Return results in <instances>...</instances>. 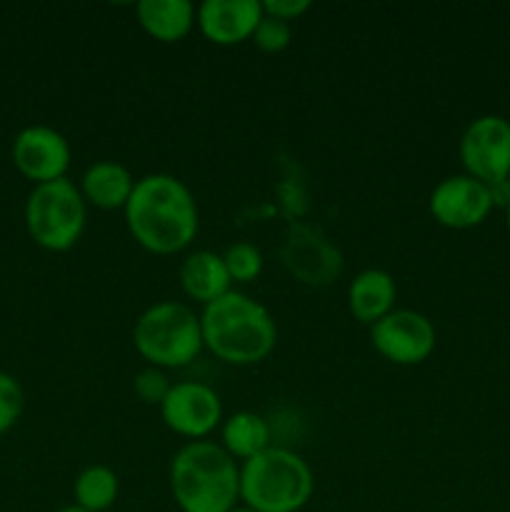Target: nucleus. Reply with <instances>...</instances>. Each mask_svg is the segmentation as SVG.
Returning <instances> with one entry per match:
<instances>
[{"mask_svg":"<svg viewBox=\"0 0 510 512\" xmlns=\"http://www.w3.org/2000/svg\"><path fill=\"white\" fill-rule=\"evenodd\" d=\"M135 243L153 255H175L188 248L200 228L198 200L188 185L170 173H150L135 180L123 210Z\"/></svg>","mask_w":510,"mask_h":512,"instance_id":"obj_1","label":"nucleus"},{"mask_svg":"<svg viewBox=\"0 0 510 512\" xmlns=\"http://www.w3.org/2000/svg\"><path fill=\"white\" fill-rule=\"evenodd\" d=\"M205 350L238 368L258 365L278 343V325L270 310L240 290H230L200 313Z\"/></svg>","mask_w":510,"mask_h":512,"instance_id":"obj_2","label":"nucleus"},{"mask_svg":"<svg viewBox=\"0 0 510 512\" xmlns=\"http://www.w3.org/2000/svg\"><path fill=\"white\" fill-rule=\"evenodd\" d=\"M168 480L183 512H230L240 503V463L213 440L185 443L170 460Z\"/></svg>","mask_w":510,"mask_h":512,"instance_id":"obj_3","label":"nucleus"},{"mask_svg":"<svg viewBox=\"0 0 510 512\" xmlns=\"http://www.w3.org/2000/svg\"><path fill=\"white\" fill-rule=\"evenodd\" d=\"M315 493V475L303 455L270 445L240 463V500L255 512H300Z\"/></svg>","mask_w":510,"mask_h":512,"instance_id":"obj_4","label":"nucleus"},{"mask_svg":"<svg viewBox=\"0 0 510 512\" xmlns=\"http://www.w3.org/2000/svg\"><path fill=\"white\" fill-rule=\"evenodd\" d=\"M133 345L140 358L153 368H185L205 348L200 315H195L190 305L175 300L150 305L135 320Z\"/></svg>","mask_w":510,"mask_h":512,"instance_id":"obj_5","label":"nucleus"},{"mask_svg":"<svg viewBox=\"0 0 510 512\" xmlns=\"http://www.w3.org/2000/svg\"><path fill=\"white\" fill-rule=\"evenodd\" d=\"M88 203L70 178L33 185L25 200V230L38 248L65 253L83 238Z\"/></svg>","mask_w":510,"mask_h":512,"instance_id":"obj_6","label":"nucleus"},{"mask_svg":"<svg viewBox=\"0 0 510 512\" xmlns=\"http://www.w3.org/2000/svg\"><path fill=\"white\" fill-rule=\"evenodd\" d=\"M280 260L298 283L310 288H325L343 273V253L313 225H290L280 248Z\"/></svg>","mask_w":510,"mask_h":512,"instance_id":"obj_7","label":"nucleus"},{"mask_svg":"<svg viewBox=\"0 0 510 512\" xmlns=\"http://www.w3.org/2000/svg\"><path fill=\"white\" fill-rule=\"evenodd\" d=\"M460 163L465 175L485 185L510 178V120L480 115L460 138Z\"/></svg>","mask_w":510,"mask_h":512,"instance_id":"obj_8","label":"nucleus"},{"mask_svg":"<svg viewBox=\"0 0 510 512\" xmlns=\"http://www.w3.org/2000/svg\"><path fill=\"white\" fill-rule=\"evenodd\" d=\"M370 343L375 353L395 365H420L433 355L438 333L435 325L418 310L395 308L370 325Z\"/></svg>","mask_w":510,"mask_h":512,"instance_id":"obj_9","label":"nucleus"},{"mask_svg":"<svg viewBox=\"0 0 510 512\" xmlns=\"http://www.w3.org/2000/svg\"><path fill=\"white\" fill-rule=\"evenodd\" d=\"M160 418L180 438L208 440L210 433L223 425V400L210 385L183 380L173 383L160 403Z\"/></svg>","mask_w":510,"mask_h":512,"instance_id":"obj_10","label":"nucleus"},{"mask_svg":"<svg viewBox=\"0 0 510 512\" xmlns=\"http://www.w3.org/2000/svg\"><path fill=\"white\" fill-rule=\"evenodd\" d=\"M13 165L25 180L33 185L53 183V180L68 178L70 150L68 138L50 125H28L13 138Z\"/></svg>","mask_w":510,"mask_h":512,"instance_id":"obj_11","label":"nucleus"},{"mask_svg":"<svg viewBox=\"0 0 510 512\" xmlns=\"http://www.w3.org/2000/svg\"><path fill=\"white\" fill-rule=\"evenodd\" d=\"M433 220L450 230H468L483 223L493 210L488 185L470 175H450L440 180L428 198Z\"/></svg>","mask_w":510,"mask_h":512,"instance_id":"obj_12","label":"nucleus"},{"mask_svg":"<svg viewBox=\"0 0 510 512\" xmlns=\"http://www.w3.org/2000/svg\"><path fill=\"white\" fill-rule=\"evenodd\" d=\"M263 20L260 0H205L195 10V25L213 45H240L253 38Z\"/></svg>","mask_w":510,"mask_h":512,"instance_id":"obj_13","label":"nucleus"},{"mask_svg":"<svg viewBox=\"0 0 510 512\" xmlns=\"http://www.w3.org/2000/svg\"><path fill=\"white\" fill-rule=\"evenodd\" d=\"M178 280L183 293L190 300L203 305V308L233 290L230 288L233 280H230L228 268H225L223 255L213 253V250H195V253H190L180 263Z\"/></svg>","mask_w":510,"mask_h":512,"instance_id":"obj_14","label":"nucleus"},{"mask_svg":"<svg viewBox=\"0 0 510 512\" xmlns=\"http://www.w3.org/2000/svg\"><path fill=\"white\" fill-rule=\"evenodd\" d=\"M395 278L388 270L368 268L355 275L348 285V310L358 323L375 325L395 310Z\"/></svg>","mask_w":510,"mask_h":512,"instance_id":"obj_15","label":"nucleus"},{"mask_svg":"<svg viewBox=\"0 0 510 512\" xmlns=\"http://www.w3.org/2000/svg\"><path fill=\"white\" fill-rule=\"evenodd\" d=\"M78 188L90 208L125 210L135 190V178L118 160H98L85 170Z\"/></svg>","mask_w":510,"mask_h":512,"instance_id":"obj_16","label":"nucleus"},{"mask_svg":"<svg viewBox=\"0 0 510 512\" xmlns=\"http://www.w3.org/2000/svg\"><path fill=\"white\" fill-rule=\"evenodd\" d=\"M195 5L190 0H140L135 5L138 25L158 43H180L195 28Z\"/></svg>","mask_w":510,"mask_h":512,"instance_id":"obj_17","label":"nucleus"},{"mask_svg":"<svg viewBox=\"0 0 510 512\" xmlns=\"http://www.w3.org/2000/svg\"><path fill=\"white\" fill-rule=\"evenodd\" d=\"M220 445L230 458L240 460V463L255 458L270 448L268 420L253 410H238V413L228 415L220 425Z\"/></svg>","mask_w":510,"mask_h":512,"instance_id":"obj_18","label":"nucleus"},{"mask_svg":"<svg viewBox=\"0 0 510 512\" xmlns=\"http://www.w3.org/2000/svg\"><path fill=\"white\" fill-rule=\"evenodd\" d=\"M120 493L118 473L108 465H88L73 483L75 505L88 512H105L115 505Z\"/></svg>","mask_w":510,"mask_h":512,"instance_id":"obj_19","label":"nucleus"},{"mask_svg":"<svg viewBox=\"0 0 510 512\" xmlns=\"http://www.w3.org/2000/svg\"><path fill=\"white\" fill-rule=\"evenodd\" d=\"M225 268H228V275L233 283H255L263 273V253H260L258 245L253 243H233L223 253Z\"/></svg>","mask_w":510,"mask_h":512,"instance_id":"obj_20","label":"nucleus"},{"mask_svg":"<svg viewBox=\"0 0 510 512\" xmlns=\"http://www.w3.org/2000/svg\"><path fill=\"white\" fill-rule=\"evenodd\" d=\"M25 410V390L15 375L0 370V435L18 425Z\"/></svg>","mask_w":510,"mask_h":512,"instance_id":"obj_21","label":"nucleus"},{"mask_svg":"<svg viewBox=\"0 0 510 512\" xmlns=\"http://www.w3.org/2000/svg\"><path fill=\"white\" fill-rule=\"evenodd\" d=\"M250 40H253L255 48L263 50V53H283L290 45V40H293V25L263 13V20L258 23V28H255Z\"/></svg>","mask_w":510,"mask_h":512,"instance_id":"obj_22","label":"nucleus"},{"mask_svg":"<svg viewBox=\"0 0 510 512\" xmlns=\"http://www.w3.org/2000/svg\"><path fill=\"white\" fill-rule=\"evenodd\" d=\"M173 383H170L168 373L153 365H145L143 370H138L133 378V393L138 395V400H143L145 405H158L165 400V395L170 393Z\"/></svg>","mask_w":510,"mask_h":512,"instance_id":"obj_23","label":"nucleus"},{"mask_svg":"<svg viewBox=\"0 0 510 512\" xmlns=\"http://www.w3.org/2000/svg\"><path fill=\"white\" fill-rule=\"evenodd\" d=\"M310 10L308 0H265L263 13L273 15V18L285 20V23H293L300 15H305Z\"/></svg>","mask_w":510,"mask_h":512,"instance_id":"obj_24","label":"nucleus"},{"mask_svg":"<svg viewBox=\"0 0 510 512\" xmlns=\"http://www.w3.org/2000/svg\"><path fill=\"white\" fill-rule=\"evenodd\" d=\"M488 193H490V203H493V208H503V210L510 208V178L488 185Z\"/></svg>","mask_w":510,"mask_h":512,"instance_id":"obj_25","label":"nucleus"},{"mask_svg":"<svg viewBox=\"0 0 510 512\" xmlns=\"http://www.w3.org/2000/svg\"><path fill=\"white\" fill-rule=\"evenodd\" d=\"M58 512H88V510L78 508V505H68V508H63V510H58Z\"/></svg>","mask_w":510,"mask_h":512,"instance_id":"obj_26","label":"nucleus"},{"mask_svg":"<svg viewBox=\"0 0 510 512\" xmlns=\"http://www.w3.org/2000/svg\"><path fill=\"white\" fill-rule=\"evenodd\" d=\"M230 512H255V510H250V508H245V505H238V508H233Z\"/></svg>","mask_w":510,"mask_h":512,"instance_id":"obj_27","label":"nucleus"},{"mask_svg":"<svg viewBox=\"0 0 510 512\" xmlns=\"http://www.w3.org/2000/svg\"><path fill=\"white\" fill-rule=\"evenodd\" d=\"M505 223H508V233H510V208L505 210Z\"/></svg>","mask_w":510,"mask_h":512,"instance_id":"obj_28","label":"nucleus"}]
</instances>
